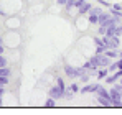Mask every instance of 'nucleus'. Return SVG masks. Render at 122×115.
Segmentation results:
<instances>
[{
  "instance_id": "obj_1",
  "label": "nucleus",
  "mask_w": 122,
  "mask_h": 115,
  "mask_svg": "<svg viewBox=\"0 0 122 115\" xmlns=\"http://www.w3.org/2000/svg\"><path fill=\"white\" fill-rule=\"evenodd\" d=\"M89 61H91L92 64H96L97 67H109V64H111V58L106 56L104 53H102V54H94Z\"/></svg>"
},
{
  "instance_id": "obj_2",
  "label": "nucleus",
  "mask_w": 122,
  "mask_h": 115,
  "mask_svg": "<svg viewBox=\"0 0 122 115\" xmlns=\"http://www.w3.org/2000/svg\"><path fill=\"white\" fill-rule=\"evenodd\" d=\"M84 72H87L84 67H74L71 64H64V74L68 77H81Z\"/></svg>"
},
{
  "instance_id": "obj_3",
  "label": "nucleus",
  "mask_w": 122,
  "mask_h": 115,
  "mask_svg": "<svg viewBox=\"0 0 122 115\" xmlns=\"http://www.w3.org/2000/svg\"><path fill=\"white\" fill-rule=\"evenodd\" d=\"M102 44H106L107 49H117L119 44H121V39H119V36H109V35H104V36H102Z\"/></svg>"
},
{
  "instance_id": "obj_4",
  "label": "nucleus",
  "mask_w": 122,
  "mask_h": 115,
  "mask_svg": "<svg viewBox=\"0 0 122 115\" xmlns=\"http://www.w3.org/2000/svg\"><path fill=\"white\" fill-rule=\"evenodd\" d=\"M109 92H111V102H112V107H122V96H121V92H119L116 87L109 89Z\"/></svg>"
},
{
  "instance_id": "obj_5",
  "label": "nucleus",
  "mask_w": 122,
  "mask_h": 115,
  "mask_svg": "<svg viewBox=\"0 0 122 115\" xmlns=\"http://www.w3.org/2000/svg\"><path fill=\"white\" fill-rule=\"evenodd\" d=\"M64 89H61L58 84H55V86H51V89H50V97H53V99H56V100H60L64 97Z\"/></svg>"
},
{
  "instance_id": "obj_6",
  "label": "nucleus",
  "mask_w": 122,
  "mask_h": 115,
  "mask_svg": "<svg viewBox=\"0 0 122 115\" xmlns=\"http://www.w3.org/2000/svg\"><path fill=\"white\" fill-rule=\"evenodd\" d=\"M99 87H101L99 82H91V84H86L84 87H81L79 92H81V94H92V92H96Z\"/></svg>"
},
{
  "instance_id": "obj_7",
  "label": "nucleus",
  "mask_w": 122,
  "mask_h": 115,
  "mask_svg": "<svg viewBox=\"0 0 122 115\" xmlns=\"http://www.w3.org/2000/svg\"><path fill=\"white\" fill-rule=\"evenodd\" d=\"M91 8H92V5H91L89 2H84L81 7L78 8V13H79V15H86V13H89V12H91Z\"/></svg>"
},
{
  "instance_id": "obj_8",
  "label": "nucleus",
  "mask_w": 122,
  "mask_h": 115,
  "mask_svg": "<svg viewBox=\"0 0 122 115\" xmlns=\"http://www.w3.org/2000/svg\"><path fill=\"white\" fill-rule=\"evenodd\" d=\"M97 102L101 104L102 107H112L111 99H106V97H102V96H97Z\"/></svg>"
},
{
  "instance_id": "obj_9",
  "label": "nucleus",
  "mask_w": 122,
  "mask_h": 115,
  "mask_svg": "<svg viewBox=\"0 0 122 115\" xmlns=\"http://www.w3.org/2000/svg\"><path fill=\"white\" fill-rule=\"evenodd\" d=\"M107 74H109V67H101L97 71V79H106Z\"/></svg>"
},
{
  "instance_id": "obj_10",
  "label": "nucleus",
  "mask_w": 122,
  "mask_h": 115,
  "mask_svg": "<svg viewBox=\"0 0 122 115\" xmlns=\"http://www.w3.org/2000/svg\"><path fill=\"white\" fill-rule=\"evenodd\" d=\"M89 23H91V25H97V23H99V15L89 12Z\"/></svg>"
},
{
  "instance_id": "obj_11",
  "label": "nucleus",
  "mask_w": 122,
  "mask_h": 115,
  "mask_svg": "<svg viewBox=\"0 0 122 115\" xmlns=\"http://www.w3.org/2000/svg\"><path fill=\"white\" fill-rule=\"evenodd\" d=\"M106 56H109L111 59H117L119 58V51H116V49H106V53H104Z\"/></svg>"
},
{
  "instance_id": "obj_12",
  "label": "nucleus",
  "mask_w": 122,
  "mask_h": 115,
  "mask_svg": "<svg viewBox=\"0 0 122 115\" xmlns=\"http://www.w3.org/2000/svg\"><path fill=\"white\" fill-rule=\"evenodd\" d=\"M55 105H56V99L48 97V99H46V102H45V107H46V109H53Z\"/></svg>"
},
{
  "instance_id": "obj_13",
  "label": "nucleus",
  "mask_w": 122,
  "mask_h": 115,
  "mask_svg": "<svg viewBox=\"0 0 122 115\" xmlns=\"http://www.w3.org/2000/svg\"><path fill=\"white\" fill-rule=\"evenodd\" d=\"M104 81H106L107 84H116V82L119 81V77L116 76V74H112V76H107L106 79H104Z\"/></svg>"
},
{
  "instance_id": "obj_14",
  "label": "nucleus",
  "mask_w": 122,
  "mask_h": 115,
  "mask_svg": "<svg viewBox=\"0 0 122 115\" xmlns=\"http://www.w3.org/2000/svg\"><path fill=\"white\" fill-rule=\"evenodd\" d=\"M106 44H97L96 46V54H102V53H106Z\"/></svg>"
},
{
  "instance_id": "obj_15",
  "label": "nucleus",
  "mask_w": 122,
  "mask_h": 115,
  "mask_svg": "<svg viewBox=\"0 0 122 115\" xmlns=\"http://www.w3.org/2000/svg\"><path fill=\"white\" fill-rule=\"evenodd\" d=\"M56 84L60 86L61 89H64V91L68 89V87H66V84H64V79H63V77H56Z\"/></svg>"
},
{
  "instance_id": "obj_16",
  "label": "nucleus",
  "mask_w": 122,
  "mask_h": 115,
  "mask_svg": "<svg viewBox=\"0 0 122 115\" xmlns=\"http://www.w3.org/2000/svg\"><path fill=\"white\" fill-rule=\"evenodd\" d=\"M0 76H10V69H8L7 66L0 67Z\"/></svg>"
},
{
  "instance_id": "obj_17",
  "label": "nucleus",
  "mask_w": 122,
  "mask_h": 115,
  "mask_svg": "<svg viewBox=\"0 0 122 115\" xmlns=\"http://www.w3.org/2000/svg\"><path fill=\"white\" fill-rule=\"evenodd\" d=\"M8 81H10L8 76H0V86H3V87H5V86L8 84Z\"/></svg>"
},
{
  "instance_id": "obj_18",
  "label": "nucleus",
  "mask_w": 122,
  "mask_h": 115,
  "mask_svg": "<svg viewBox=\"0 0 122 115\" xmlns=\"http://www.w3.org/2000/svg\"><path fill=\"white\" fill-rule=\"evenodd\" d=\"M68 91H71L73 94H78V91H79V87H78V84H71V86L68 87Z\"/></svg>"
},
{
  "instance_id": "obj_19",
  "label": "nucleus",
  "mask_w": 122,
  "mask_h": 115,
  "mask_svg": "<svg viewBox=\"0 0 122 115\" xmlns=\"http://www.w3.org/2000/svg\"><path fill=\"white\" fill-rule=\"evenodd\" d=\"M74 3H76V0H66V5H64L66 10H69L71 7H74Z\"/></svg>"
},
{
  "instance_id": "obj_20",
  "label": "nucleus",
  "mask_w": 122,
  "mask_h": 115,
  "mask_svg": "<svg viewBox=\"0 0 122 115\" xmlns=\"http://www.w3.org/2000/svg\"><path fill=\"white\" fill-rule=\"evenodd\" d=\"M109 71H111V72L117 71V62H111V64H109Z\"/></svg>"
},
{
  "instance_id": "obj_21",
  "label": "nucleus",
  "mask_w": 122,
  "mask_h": 115,
  "mask_svg": "<svg viewBox=\"0 0 122 115\" xmlns=\"http://www.w3.org/2000/svg\"><path fill=\"white\" fill-rule=\"evenodd\" d=\"M3 94H5V89H3V86H0V105L3 104Z\"/></svg>"
},
{
  "instance_id": "obj_22",
  "label": "nucleus",
  "mask_w": 122,
  "mask_h": 115,
  "mask_svg": "<svg viewBox=\"0 0 122 115\" xmlns=\"http://www.w3.org/2000/svg\"><path fill=\"white\" fill-rule=\"evenodd\" d=\"M97 33H99V35H101V36H104V35H106V26H99V28H97Z\"/></svg>"
},
{
  "instance_id": "obj_23",
  "label": "nucleus",
  "mask_w": 122,
  "mask_h": 115,
  "mask_svg": "<svg viewBox=\"0 0 122 115\" xmlns=\"http://www.w3.org/2000/svg\"><path fill=\"white\" fill-rule=\"evenodd\" d=\"M79 79H81L82 82H87V81H89V74H87V72H84V74H82Z\"/></svg>"
},
{
  "instance_id": "obj_24",
  "label": "nucleus",
  "mask_w": 122,
  "mask_h": 115,
  "mask_svg": "<svg viewBox=\"0 0 122 115\" xmlns=\"http://www.w3.org/2000/svg\"><path fill=\"white\" fill-rule=\"evenodd\" d=\"M94 43H96V46H97V44H102V38L101 36H96V38H94Z\"/></svg>"
},
{
  "instance_id": "obj_25",
  "label": "nucleus",
  "mask_w": 122,
  "mask_h": 115,
  "mask_svg": "<svg viewBox=\"0 0 122 115\" xmlns=\"http://www.w3.org/2000/svg\"><path fill=\"white\" fill-rule=\"evenodd\" d=\"M97 2H99L101 5H104V7H112V5H111L109 2H106V0H97Z\"/></svg>"
},
{
  "instance_id": "obj_26",
  "label": "nucleus",
  "mask_w": 122,
  "mask_h": 115,
  "mask_svg": "<svg viewBox=\"0 0 122 115\" xmlns=\"http://www.w3.org/2000/svg\"><path fill=\"white\" fill-rule=\"evenodd\" d=\"M84 2H86V0H76V3H74V7H76V8H79V7H81L82 3H84Z\"/></svg>"
},
{
  "instance_id": "obj_27",
  "label": "nucleus",
  "mask_w": 122,
  "mask_h": 115,
  "mask_svg": "<svg viewBox=\"0 0 122 115\" xmlns=\"http://www.w3.org/2000/svg\"><path fill=\"white\" fill-rule=\"evenodd\" d=\"M112 8H114V10H122V3H114Z\"/></svg>"
},
{
  "instance_id": "obj_28",
  "label": "nucleus",
  "mask_w": 122,
  "mask_h": 115,
  "mask_svg": "<svg viewBox=\"0 0 122 115\" xmlns=\"http://www.w3.org/2000/svg\"><path fill=\"white\" fill-rule=\"evenodd\" d=\"M117 69H122V58H117Z\"/></svg>"
},
{
  "instance_id": "obj_29",
  "label": "nucleus",
  "mask_w": 122,
  "mask_h": 115,
  "mask_svg": "<svg viewBox=\"0 0 122 115\" xmlns=\"http://www.w3.org/2000/svg\"><path fill=\"white\" fill-rule=\"evenodd\" d=\"M91 12H92V13H97V15H99V13H102V10H101V8H94V7L91 8Z\"/></svg>"
},
{
  "instance_id": "obj_30",
  "label": "nucleus",
  "mask_w": 122,
  "mask_h": 115,
  "mask_svg": "<svg viewBox=\"0 0 122 115\" xmlns=\"http://www.w3.org/2000/svg\"><path fill=\"white\" fill-rule=\"evenodd\" d=\"M56 2H58L60 5H66V0H56Z\"/></svg>"
},
{
  "instance_id": "obj_31",
  "label": "nucleus",
  "mask_w": 122,
  "mask_h": 115,
  "mask_svg": "<svg viewBox=\"0 0 122 115\" xmlns=\"http://www.w3.org/2000/svg\"><path fill=\"white\" fill-rule=\"evenodd\" d=\"M3 51H5V48H3V44H0V54H3Z\"/></svg>"
},
{
  "instance_id": "obj_32",
  "label": "nucleus",
  "mask_w": 122,
  "mask_h": 115,
  "mask_svg": "<svg viewBox=\"0 0 122 115\" xmlns=\"http://www.w3.org/2000/svg\"><path fill=\"white\" fill-rule=\"evenodd\" d=\"M119 58H122V51H119Z\"/></svg>"
},
{
  "instance_id": "obj_33",
  "label": "nucleus",
  "mask_w": 122,
  "mask_h": 115,
  "mask_svg": "<svg viewBox=\"0 0 122 115\" xmlns=\"http://www.w3.org/2000/svg\"><path fill=\"white\" fill-rule=\"evenodd\" d=\"M119 82H121V84H122V77H121V81H119Z\"/></svg>"
},
{
  "instance_id": "obj_34",
  "label": "nucleus",
  "mask_w": 122,
  "mask_h": 115,
  "mask_svg": "<svg viewBox=\"0 0 122 115\" xmlns=\"http://www.w3.org/2000/svg\"><path fill=\"white\" fill-rule=\"evenodd\" d=\"M0 44H2V38H0Z\"/></svg>"
},
{
  "instance_id": "obj_35",
  "label": "nucleus",
  "mask_w": 122,
  "mask_h": 115,
  "mask_svg": "<svg viewBox=\"0 0 122 115\" xmlns=\"http://www.w3.org/2000/svg\"><path fill=\"white\" fill-rule=\"evenodd\" d=\"M121 96H122V94H121Z\"/></svg>"
}]
</instances>
